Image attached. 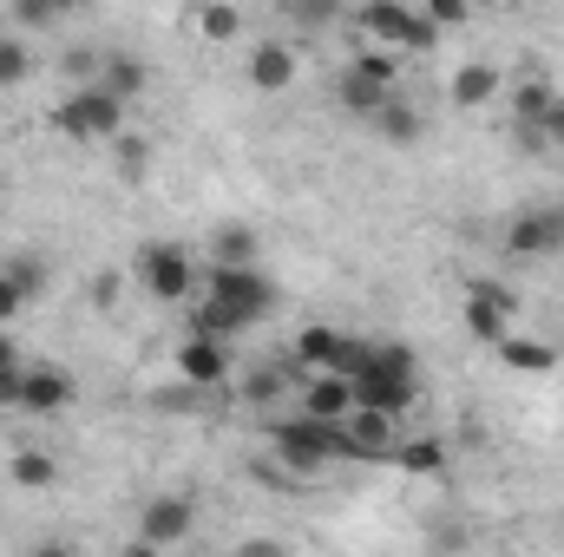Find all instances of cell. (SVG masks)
Instances as JSON below:
<instances>
[{"mask_svg": "<svg viewBox=\"0 0 564 557\" xmlns=\"http://www.w3.org/2000/svg\"><path fill=\"white\" fill-rule=\"evenodd\" d=\"M197 33H204L210 46H230V40L243 33V13H237V7H197Z\"/></svg>", "mask_w": 564, "mask_h": 557, "instance_id": "28", "label": "cell"}, {"mask_svg": "<svg viewBox=\"0 0 564 557\" xmlns=\"http://www.w3.org/2000/svg\"><path fill=\"white\" fill-rule=\"evenodd\" d=\"M388 99H394L388 86H375V79H361V73H341V112H348V119H368V125H375Z\"/></svg>", "mask_w": 564, "mask_h": 557, "instance_id": "16", "label": "cell"}, {"mask_svg": "<svg viewBox=\"0 0 564 557\" xmlns=\"http://www.w3.org/2000/svg\"><path fill=\"white\" fill-rule=\"evenodd\" d=\"M112 557H164V551H151V545H126V551H112Z\"/></svg>", "mask_w": 564, "mask_h": 557, "instance_id": "42", "label": "cell"}, {"mask_svg": "<svg viewBox=\"0 0 564 557\" xmlns=\"http://www.w3.org/2000/svg\"><path fill=\"white\" fill-rule=\"evenodd\" d=\"M99 66H106V53H93V46H73V53L59 59V73H66V79H93Z\"/></svg>", "mask_w": 564, "mask_h": 557, "instance_id": "33", "label": "cell"}, {"mask_svg": "<svg viewBox=\"0 0 564 557\" xmlns=\"http://www.w3.org/2000/svg\"><path fill=\"white\" fill-rule=\"evenodd\" d=\"M230 341H217V335H191L184 348H177V374L191 381V387H224L230 381Z\"/></svg>", "mask_w": 564, "mask_h": 557, "instance_id": "9", "label": "cell"}, {"mask_svg": "<svg viewBox=\"0 0 564 557\" xmlns=\"http://www.w3.org/2000/svg\"><path fill=\"white\" fill-rule=\"evenodd\" d=\"M375 374H394V381H421V354L408 341H375Z\"/></svg>", "mask_w": 564, "mask_h": 557, "instance_id": "27", "label": "cell"}, {"mask_svg": "<svg viewBox=\"0 0 564 557\" xmlns=\"http://www.w3.org/2000/svg\"><path fill=\"white\" fill-rule=\"evenodd\" d=\"M33 557H73V545H59V538H46V545H33Z\"/></svg>", "mask_w": 564, "mask_h": 557, "instance_id": "41", "label": "cell"}, {"mask_svg": "<svg viewBox=\"0 0 564 557\" xmlns=\"http://www.w3.org/2000/svg\"><path fill=\"white\" fill-rule=\"evenodd\" d=\"M7 479H13V485H26V492H46V485L59 479V466H53V452H40V446H20V452L7 459Z\"/></svg>", "mask_w": 564, "mask_h": 557, "instance_id": "20", "label": "cell"}, {"mask_svg": "<svg viewBox=\"0 0 564 557\" xmlns=\"http://www.w3.org/2000/svg\"><path fill=\"white\" fill-rule=\"evenodd\" d=\"M459 315H466V335H473V341L499 348V341L512 335V288H506V282H473Z\"/></svg>", "mask_w": 564, "mask_h": 557, "instance_id": "5", "label": "cell"}, {"mask_svg": "<svg viewBox=\"0 0 564 557\" xmlns=\"http://www.w3.org/2000/svg\"><path fill=\"white\" fill-rule=\"evenodd\" d=\"M210 256H217V270H257V230L224 223V230L210 237Z\"/></svg>", "mask_w": 564, "mask_h": 557, "instance_id": "17", "label": "cell"}, {"mask_svg": "<svg viewBox=\"0 0 564 557\" xmlns=\"http://www.w3.org/2000/svg\"><path fill=\"white\" fill-rule=\"evenodd\" d=\"M375 132H381L388 144H414V139H421V112H414V106H408V99L394 92V99L381 106V119H375Z\"/></svg>", "mask_w": 564, "mask_h": 557, "instance_id": "22", "label": "cell"}, {"mask_svg": "<svg viewBox=\"0 0 564 557\" xmlns=\"http://www.w3.org/2000/svg\"><path fill=\"white\" fill-rule=\"evenodd\" d=\"M7 282H13V288L33 302V295L46 288V270H40V256H13V263H7Z\"/></svg>", "mask_w": 564, "mask_h": 557, "instance_id": "30", "label": "cell"}, {"mask_svg": "<svg viewBox=\"0 0 564 557\" xmlns=\"http://www.w3.org/2000/svg\"><path fill=\"white\" fill-rule=\"evenodd\" d=\"M341 439H348V459H394V419L381 414H355L341 419Z\"/></svg>", "mask_w": 564, "mask_h": 557, "instance_id": "12", "label": "cell"}, {"mask_svg": "<svg viewBox=\"0 0 564 557\" xmlns=\"http://www.w3.org/2000/svg\"><path fill=\"white\" fill-rule=\"evenodd\" d=\"M7 368H26V361H20V341L0 328V374H7Z\"/></svg>", "mask_w": 564, "mask_h": 557, "instance_id": "40", "label": "cell"}, {"mask_svg": "<svg viewBox=\"0 0 564 557\" xmlns=\"http://www.w3.org/2000/svg\"><path fill=\"white\" fill-rule=\"evenodd\" d=\"M20 79H26V46H20L13 33H0V92L20 86Z\"/></svg>", "mask_w": 564, "mask_h": 557, "instance_id": "31", "label": "cell"}, {"mask_svg": "<svg viewBox=\"0 0 564 557\" xmlns=\"http://www.w3.org/2000/svg\"><path fill=\"white\" fill-rule=\"evenodd\" d=\"M414 401H421V381H394V374H375V368L355 381V407L361 414L401 419V414H414Z\"/></svg>", "mask_w": 564, "mask_h": 557, "instance_id": "10", "label": "cell"}, {"mask_svg": "<svg viewBox=\"0 0 564 557\" xmlns=\"http://www.w3.org/2000/svg\"><path fill=\"white\" fill-rule=\"evenodd\" d=\"M132 270H139V282L158 302H184L191 295V256H184V243H144L139 256H132Z\"/></svg>", "mask_w": 564, "mask_h": 557, "instance_id": "6", "label": "cell"}, {"mask_svg": "<svg viewBox=\"0 0 564 557\" xmlns=\"http://www.w3.org/2000/svg\"><path fill=\"white\" fill-rule=\"evenodd\" d=\"M375 368V341H355V335H341L335 341V361H328V374H341V381H361Z\"/></svg>", "mask_w": 564, "mask_h": 557, "instance_id": "26", "label": "cell"}, {"mask_svg": "<svg viewBox=\"0 0 564 557\" xmlns=\"http://www.w3.org/2000/svg\"><path fill=\"white\" fill-rule=\"evenodd\" d=\"M388 466H401V472L426 479V472H440V466H446V446H440V439H408V446H394V459H388Z\"/></svg>", "mask_w": 564, "mask_h": 557, "instance_id": "24", "label": "cell"}, {"mask_svg": "<svg viewBox=\"0 0 564 557\" xmlns=\"http://www.w3.org/2000/svg\"><path fill=\"white\" fill-rule=\"evenodd\" d=\"M302 414L322 419V426H341V419L355 414V381H341V374H315V381L302 387Z\"/></svg>", "mask_w": 564, "mask_h": 557, "instance_id": "11", "label": "cell"}, {"mask_svg": "<svg viewBox=\"0 0 564 557\" xmlns=\"http://www.w3.org/2000/svg\"><path fill=\"white\" fill-rule=\"evenodd\" d=\"M20 374H26V368H7V374H0V407H20Z\"/></svg>", "mask_w": 564, "mask_h": 557, "instance_id": "38", "label": "cell"}, {"mask_svg": "<svg viewBox=\"0 0 564 557\" xmlns=\"http://www.w3.org/2000/svg\"><path fill=\"white\" fill-rule=\"evenodd\" d=\"M73 407V381L59 368H26L20 374V414H59Z\"/></svg>", "mask_w": 564, "mask_h": 557, "instance_id": "13", "label": "cell"}, {"mask_svg": "<svg viewBox=\"0 0 564 557\" xmlns=\"http://www.w3.org/2000/svg\"><path fill=\"white\" fill-rule=\"evenodd\" d=\"M112 171H119L126 184H139L144 171H151V144H144L139 132H119V139H112Z\"/></svg>", "mask_w": 564, "mask_h": 557, "instance_id": "25", "label": "cell"}, {"mask_svg": "<svg viewBox=\"0 0 564 557\" xmlns=\"http://www.w3.org/2000/svg\"><path fill=\"white\" fill-rule=\"evenodd\" d=\"M144 79H151V73H144L139 59H126V53H106V66H99V86H106L119 106H132V99H139Z\"/></svg>", "mask_w": 564, "mask_h": 557, "instance_id": "18", "label": "cell"}, {"mask_svg": "<svg viewBox=\"0 0 564 557\" xmlns=\"http://www.w3.org/2000/svg\"><path fill=\"white\" fill-rule=\"evenodd\" d=\"M499 361L519 368V374H552V368H558V348H552V341H519V335H506V341H499Z\"/></svg>", "mask_w": 564, "mask_h": 557, "instance_id": "19", "label": "cell"}, {"mask_svg": "<svg viewBox=\"0 0 564 557\" xmlns=\"http://www.w3.org/2000/svg\"><path fill=\"white\" fill-rule=\"evenodd\" d=\"M191 525H197V505H191L184 492H158V499L139 512V545L171 551V545H184V538H191Z\"/></svg>", "mask_w": 564, "mask_h": 557, "instance_id": "7", "label": "cell"}, {"mask_svg": "<svg viewBox=\"0 0 564 557\" xmlns=\"http://www.w3.org/2000/svg\"><path fill=\"white\" fill-rule=\"evenodd\" d=\"M473 20V7L466 0H426V26L440 33V26H466Z\"/></svg>", "mask_w": 564, "mask_h": 557, "instance_id": "32", "label": "cell"}, {"mask_svg": "<svg viewBox=\"0 0 564 557\" xmlns=\"http://www.w3.org/2000/svg\"><path fill=\"white\" fill-rule=\"evenodd\" d=\"M20 308H26V295H20V288L7 282V270H0V328H7V321H13Z\"/></svg>", "mask_w": 564, "mask_h": 557, "instance_id": "36", "label": "cell"}, {"mask_svg": "<svg viewBox=\"0 0 564 557\" xmlns=\"http://www.w3.org/2000/svg\"><path fill=\"white\" fill-rule=\"evenodd\" d=\"M289 79H295V53H289L282 40H263V46L250 53V86H257V92H289Z\"/></svg>", "mask_w": 564, "mask_h": 557, "instance_id": "14", "label": "cell"}, {"mask_svg": "<svg viewBox=\"0 0 564 557\" xmlns=\"http://www.w3.org/2000/svg\"><path fill=\"white\" fill-rule=\"evenodd\" d=\"M119 270H106V276H93V302H99V308H112V302H119Z\"/></svg>", "mask_w": 564, "mask_h": 557, "instance_id": "37", "label": "cell"}, {"mask_svg": "<svg viewBox=\"0 0 564 557\" xmlns=\"http://www.w3.org/2000/svg\"><path fill=\"white\" fill-rule=\"evenodd\" d=\"M270 446H276V459L289 472H315V466H328V459H348L341 426H322V419H308V414L270 419Z\"/></svg>", "mask_w": 564, "mask_h": 557, "instance_id": "3", "label": "cell"}, {"mask_svg": "<svg viewBox=\"0 0 564 557\" xmlns=\"http://www.w3.org/2000/svg\"><path fill=\"white\" fill-rule=\"evenodd\" d=\"M59 20V7H20V26H53Z\"/></svg>", "mask_w": 564, "mask_h": 557, "instance_id": "39", "label": "cell"}, {"mask_svg": "<svg viewBox=\"0 0 564 557\" xmlns=\"http://www.w3.org/2000/svg\"><path fill=\"white\" fill-rule=\"evenodd\" d=\"M53 132L73 144H112L126 132V106L106 86H73V99L53 106Z\"/></svg>", "mask_w": 564, "mask_h": 557, "instance_id": "2", "label": "cell"}, {"mask_svg": "<svg viewBox=\"0 0 564 557\" xmlns=\"http://www.w3.org/2000/svg\"><path fill=\"white\" fill-rule=\"evenodd\" d=\"M348 73H361V79H375V86H388V92H394V79H401V53L368 46V53H355V66H348Z\"/></svg>", "mask_w": 564, "mask_h": 557, "instance_id": "29", "label": "cell"}, {"mask_svg": "<svg viewBox=\"0 0 564 557\" xmlns=\"http://www.w3.org/2000/svg\"><path fill=\"white\" fill-rule=\"evenodd\" d=\"M335 341H341V335H335V328H322V321H315V328H302V335H295V368H315V374H328V361H335Z\"/></svg>", "mask_w": 564, "mask_h": 557, "instance_id": "23", "label": "cell"}, {"mask_svg": "<svg viewBox=\"0 0 564 557\" xmlns=\"http://www.w3.org/2000/svg\"><path fill=\"white\" fill-rule=\"evenodd\" d=\"M506 250L512 256H558L564 250V210H519L506 223Z\"/></svg>", "mask_w": 564, "mask_h": 557, "instance_id": "8", "label": "cell"}, {"mask_svg": "<svg viewBox=\"0 0 564 557\" xmlns=\"http://www.w3.org/2000/svg\"><path fill=\"white\" fill-rule=\"evenodd\" d=\"M270 308H276V282L263 276V270H210V302L191 308V335L230 341V335L257 328Z\"/></svg>", "mask_w": 564, "mask_h": 557, "instance_id": "1", "label": "cell"}, {"mask_svg": "<svg viewBox=\"0 0 564 557\" xmlns=\"http://www.w3.org/2000/svg\"><path fill=\"white\" fill-rule=\"evenodd\" d=\"M361 33L381 46V53H426L440 33L426 26L421 7H408V0H368L361 7Z\"/></svg>", "mask_w": 564, "mask_h": 557, "instance_id": "4", "label": "cell"}, {"mask_svg": "<svg viewBox=\"0 0 564 557\" xmlns=\"http://www.w3.org/2000/svg\"><path fill=\"white\" fill-rule=\"evenodd\" d=\"M282 381H289V368H263V374H250V387H243V394L263 407V401H276V394H282Z\"/></svg>", "mask_w": 564, "mask_h": 557, "instance_id": "34", "label": "cell"}, {"mask_svg": "<svg viewBox=\"0 0 564 557\" xmlns=\"http://www.w3.org/2000/svg\"><path fill=\"white\" fill-rule=\"evenodd\" d=\"M552 106H558V92H552V79H525V86L512 92V112H519V125H525V132H539Z\"/></svg>", "mask_w": 564, "mask_h": 557, "instance_id": "21", "label": "cell"}, {"mask_svg": "<svg viewBox=\"0 0 564 557\" xmlns=\"http://www.w3.org/2000/svg\"><path fill=\"white\" fill-rule=\"evenodd\" d=\"M492 92H499V73H492L486 59H466V66L453 73V106H459V112H479V106H492Z\"/></svg>", "mask_w": 564, "mask_h": 557, "instance_id": "15", "label": "cell"}, {"mask_svg": "<svg viewBox=\"0 0 564 557\" xmlns=\"http://www.w3.org/2000/svg\"><path fill=\"white\" fill-rule=\"evenodd\" d=\"M230 557H289V545H282V538H243Z\"/></svg>", "mask_w": 564, "mask_h": 557, "instance_id": "35", "label": "cell"}]
</instances>
